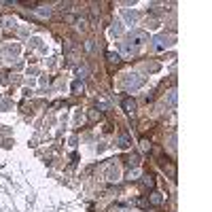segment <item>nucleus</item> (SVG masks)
Instances as JSON below:
<instances>
[{
	"mask_svg": "<svg viewBox=\"0 0 212 212\" xmlns=\"http://www.w3.org/2000/svg\"><path fill=\"white\" fill-rule=\"evenodd\" d=\"M72 89H74L76 94H79V91H83V83H81V81H76L74 85H72Z\"/></svg>",
	"mask_w": 212,
	"mask_h": 212,
	"instance_id": "obj_7",
	"label": "nucleus"
},
{
	"mask_svg": "<svg viewBox=\"0 0 212 212\" xmlns=\"http://www.w3.org/2000/svg\"><path fill=\"white\" fill-rule=\"evenodd\" d=\"M119 142H121V146H123V149H127V146H130V138H127V134H121Z\"/></svg>",
	"mask_w": 212,
	"mask_h": 212,
	"instance_id": "obj_6",
	"label": "nucleus"
},
{
	"mask_svg": "<svg viewBox=\"0 0 212 212\" xmlns=\"http://www.w3.org/2000/svg\"><path fill=\"white\" fill-rule=\"evenodd\" d=\"M170 104H172V106L176 104V91H172V94H170Z\"/></svg>",
	"mask_w": 212,
	"mask_h": 212,
	"instance_id": "obj_11",
	"label": "nucleus"
},
{
	"mask_svg": "<svg viewBox=\"0 0 212 212\" xmlns=\"http://www.w3.org/2000/svg\"><path fill=\"white\" fill-rule=\"evenodd\" d=\"M119 178V170L117 168H110V170H108V180H117Z\"/></svg>",
	"mask_w": 212,
	"mask_h": 212,
	"instance_id": "obj_5",
	"label": "nucleus"
},
{
	"mask_svg": "<svg viewBox=\"0 0 212 212\" xmlns=\"http://www.w3.org/2000/svg\"><path fill=\"white\" fill-rule=\"evenodd\" d=\"M121 106H123V110H125V113H134V110H136V102L130 100V98H127V100H123Z\"/></svg>",
	"mask_w": 212,
	"mask_h": 212,
	"instance_id": "obj_4",
	"label": "nucleus"
},
{
	"mask_svg": "<svg viewBox=\"0 0 212 212\" xmlns=\"http://www.w3.org/2000/svg\"><path fill=\"white\" fill-rule=\"evenodd\" d=\"M123 53H127V55H130V53H134V47H130V45H123Z\"/></svg>",
	"mask_w": 212,
	"mask_h": 212,
	"instance_id": "obj_9",
	"label": "nucleus"
},
{
	"mask_svg": "<svg viewBox=\"0 0 212 212\" xmlns=\"http://www.w3.org/2000/svg\"><path fill=\"white\" fill-rule=\"evenodd\" d=\"M106 58L110 59V62H119V55H115V53H106Z\"/></svg>",
	"mask_w": 212,
	"mask_h": 212,
	"instance_id": "obj_10",
	"label": "nucleus"
},
{
	"mask_svg": "<svg viewBox=\"0 0 212 212\" xmlns=\"http://www.w3.org/2000/svg\"><path fill=\"white\" fill-rule=\"evenodd\" d=\"M146 40V32H142V30H134L130 34V43H134V45H142Z\"/></svg>",
	"mask_w": 212,
	"mask_h": 212,
	"instance_id": "obj_2",
	"label": "nucleus"
},
{
	"mask_svg": "<svg viewBox=\"0 0 212 212\" xmlns=\"http://www.w3.org/2000/svg\"><path fill=\"white\" fill-rule=\"evenodd\" d=\"M125 17H127V19H130V21H134V19H136V13L131 11V13H127V15H125Z\"/></svg>",
	"mask_w": 212,
	"mask_h": 212,
	"instance_id": "obj_12",
	"label": "nucleus"
},
{
	"mask_svg": "<svg viewBox=\"0 0 212 212\" xmlns=\"http://www.w3.org/2000/svg\"><path fill=\"white\" fill-rule=\"evenodd\" d=\"M151 201H153V204H159V201H161L159 193H153V195H151Z\"/></svg>",
	"mask_w": 212,
	"mask_h": 212,
	"instance_id": "obj_8",
	"label": "nucleus"
},
{
	"mask_svg": "<svg viewBox=\"0 0 212 212\" xmlns=\"http://www.w3.org/2000/svg\"><path fill=\"white\" fill-rule=\"evenodd\" d=\"M142 76H138V74H127V79H125V87H131V89H136V87H140L142 85Z\"/></svg>",
	"mask_w": 212,
	"mask_h": 212,
	"instance_id": "obj_1",
	"label": "nucleus"
},
{
	"mask_svg": "<svg viewBox=\"0 0 212 212\" xmlns=\"http://www.w3.org/2000/svg\"><path fill=\"white\" fill-rule=\"evenodd\" d=\"M168 45H170V43H168V38H165V36H157V38H155V51H161V49H165L168 47Z\"/></svg>",
	"mask_w": 212,
	"mask_h": 212,
	"instance_id": "obj_3",
	"label": "nucleus"
}]
</instances>
